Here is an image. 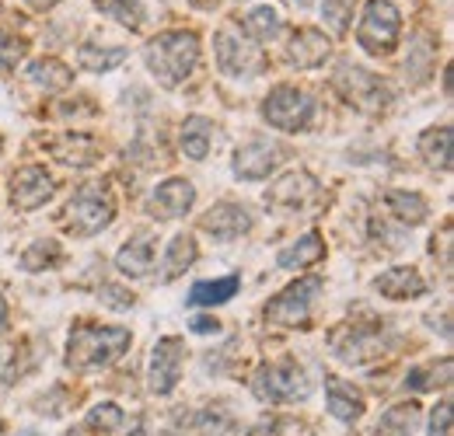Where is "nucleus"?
<instances>
[{
	"label": "nucleus",
	"instance_id": "nucleus-1",
	"mask_svg": "<svg viewBox=\"0 0 454 436\" xmlns=\"http://www.w3.org/2000/svg\"><path fill=\"white\" fill-rule=\"evenodd\" d=\"M144 59L161 88H178L200 63V39L192 32H161L144 50Z\"/></svg>",
	"mask_w": 454,
	"mask_h": 436
},
{
	"label": "nucleus",
	"instance_id": "nucleus-2",
	"mask_svg": "<svg viewBox=\"0 0 454 436\" xmlns=\"http://www.w3.org/2000/svg\"><path fill=\"white\" fill-rule=\"evenodd\" d=\"M129 346L126 328H98V325H77L67 342V363L74 370H91V367H109L119 360Z\"/></svg>",
	"mask_w": 454,
	"mask_h": 436
},
{
	"label": "nucleus",
	"instance_id": "nucleus-3",
	"mask_svg": "<svg viewBox=\"0 0 454 436\" xmlns=\"http://www.w3.org/2000/svg\"><path fill=\"white\" fill-rule=\"evenodd\" d=\"M115 217L113 196L102 182H88L74 192V199L67 203V227L77 234V237H91L98 230H106Z\"/></svg>",
	"mask_w": 454,
	"mask_h": 436
},
{
	"label": "nucleus",
	"instance_id": "nucleus-4",
	"mask_svg": "<svg viewBox=\"0 0 454 436\" xmlns=\"http://www.w3.org/2000/svg\"><path fill=\"white\" fill-rule=\"evenodd\" d=\"M388 342H392V339H388V331H385L381 322H371V325H340L329 335L333 353L340 356L342 363H353V367L385 356Z\"/></svg>",
	"mask_w": 454,
	"mask_h": 436
},
{
	"label": "nucleus",
	"instance_id": "nucleus-5",
	"mask_svg": "<svg viewBox=\"0 0 454 436\" xmlns=\"http://www.w3.org/2000/svg\"><path fill=\"white\" fill-rule=\"evenodd\" d=\"M333 84H336V91H340L353 109L367 112V115L385 112L388 109V102H392L388 84H385L378 74L364 70V66H349V63H342L340 74L333 77Z\"/></svg>",
	"mask_w": 454,
	"mask_h": 436
},
{
	"label": "nucleus",
	"instance_id": "nucleus-6",
	"mask_svg": "<svg viewBox=\"0 0 454 436\" xmlns=\"http://www.w3.org/2000/svg\"><path fill=\"white\" fill-rule=\"evenodd\" d=\"M252 391L262 401L284 405V401H297L308 394V378L297 367V360H280V363H262L252 378Z\"/></svg>",
	"mask_w": 454,
	"mask_h": 436
},
{
	"label": "nucleus",
	"instance_id": "nucleus-7",
	"mask_svg": "<svg viewBox=\"0 0 454 436\" xmlns=\"http://www.w3.org/2000/svg\"><path fill=\"white\" fill-rule=\"evenodd\" d=\"M398 28H402V18L392 0H367L360 28H356V43L374 56L392 53L398 43Z\"/></svg>",
	"mask_w": 454,
	"mask_h": 436
},
{
	"label": "nucleus",
	"instance_id": "nucleus-8",
	"mask_svg": "<svg viewBox=\"0 0 454 436\" xmlns=\"http://www.w3.org/2000/svg\"><path fill=\"white\" fill-rule=\"evenodd\" d=\"M262 115H266L270 126L286 129V133H297V129H304V126L315 119V102H311L304 91H297V88H290V84H280V88H273V91L266 95Z\"/></svg>",
	"mask_w": 454,
	"mask_h": 436
},
{
	"label": "nucleus",
	"instance_id": "nucleus-9",
	"mask_svg": "<svg viewBox=\"0 0 454 436\" xmlns=\"http://www.w3.org/2000/svg\"><path fill=\"white\" fill-rule=\"evenodd\" d=\"M318 290H322V279H318V276H308V279L290 283L280 297H273V300L266 304V322L284 325V328L304 325V322H308V311H311V304H315V297H318Z\"/></svg>",
	"mask_w": 454,
	"mask_h": 436
},
{
	"label": "nucleus",
	"instance_id": "nucleus-10",
	"mask_svg": "<svg viewBox=\"0 0 454 436\" xmlns=\"http://www.w3.org/2000/svg\"><path fill=\"white\" fill-rule=\"evenodd\" d=\"M284 158H286V151L280 144L252 140V144H245V147L234 151V175H238V178H248V182L270 178V171H277Z\"/></svg>",
	"mask_w": 454,
	"mask_h": 436
},
{
	"label": "nucleus",
	"instance_id": "nucleus-11",
	"mask_svg": "<svg viewBox=\"0 0 454 436\" xmlns=\"http://www.w3.org/2000/svg\"><path fill=\"white\" fill-rule=\"evenodd\" d=\"M214 50H217V66L224 74H231V77H255L266 66V59H262V53L255 46L238 43L231 32H217Z\"/></svg>",
	"mask_w": 454,
	"mask_h": 436
},
{
	"label": "nucleus",
	"instance_id": "nucleus-12",
	"mask_svg": "<svg viewBox=\"0 0 454 436\" xmlns=\"http://www.w3.org/2000/svg\"><path fill=\"white\" fill-rule=\"evenodd\" d=\"M53 192H57L53 175H50L46 167H39V164L21 167V171L14 175V185H11V199H14L18 210H39Z\"/></svg>",
	"mask_w": 454,
	"mask_h": 436
},
{
	"label": "nucleus",
	"instance_id": "nucleus-13",
	"mask_svg": "<svg viewBox=\"0 0 454 436\" xmlns=\"http://www.w3.org/2000/svg\"><path fill=\"white\" fill-rule=\"evenodd\" d=\"M182 374V339H161L151 349V391L171 394Z\"/></svg>",
	"mask_w": 454,
	"mask_h": 436
},
{
	"label": "nucleus",
	"instance_id": "nucleus-14",
	"mask_svg": "<svg viewBox=\"0 0 454 436\" xmlns=\"http://www.w3.org/2000/svg\"><path fill=\"white\" fill-rule=\"evenodd\" d=\"M315 192H318V182H315L308 171H290V175H284V178L266 192V203H270V206H284V210H297V206H304Z\"/></svg>",
	"mask_w": 454,
	"mask_h": 436
},
{
	"label": "nucleus",
	"instance_id": "nucleus-15",
	"mask_svg": "<svg viewBox=\"0 0 454 436\" xmlns=\"http://www.w3.org/2000/svg\"><path fill=\"white\" fill-rule=\"evenodd\" d=\"M203 230L214 234L217 241H234V237H241V234L252 230V217H248V210L238 206V203H221V206H214V210L203 217Z\"/></svg>",
	"mask_w": 454,
	"mask_h": 436
},
{
	"label": "nucleus",
	"instance_id": "nucleus-16",
	"mask_svg": "<svg viewBox=\"0 0 454 436\" xmlns=\"http://www.w3.org/2000/svg\"><path fill=\"white\" fill-rule=\"evenodd\" d=\"M329 53H333V43H329L318 28H297L294 39H290V46H286L290 63H297V66H304V70L322 66V63L329 59Z\"/></svg>",
	"mask_w": 454,
	"mask_h": 436
},
{
	"label": "nucleus",
	"instance_id": "nucleus-17",
	"mask_svg": "<svg viewBox=\"0 0 454 436\" xmlns=\"http://www.w3.org/2000/svg\"><path fill=\"white\" fill-rule=\"evenodd\" d=\"M192 203H196V189H192V182H185V178H168V182L158 185V192H154V210H158L161 217H182V214H189Z\"/></svg>",
	"mask_w": 454,
	"mask_h": 436
},
{
	"label": "nucleus",
	"instance_id": "nucleus-18",
	"mask_svg": "<svg viewBox=\"0 0 454 436\" xmlns=\"http://www.w3.org/2000/svg\"><path fill=\"white\" fill-rule=\"evenodd\" d=\"M374 286L385 297H392V300H412V297H423L427 293V279L416 273V269H409V266H398V269H388L385 276H378Z\"/></svg>",
	"mask_w": 454,
	"mask_h": 436
},
{
	"label": "nucleus",
	"instance_id": "nucleus-19",
	"mask_svg": "<svg viewBox=\"0 0 454 436\" xmlns=\"http://www.w3.org/2000/svg\"><path fill=\"white\" fill-rule=\"evenodd\" d=\"M53 154L63 164H74V167H88V164L98 161V140L95 136H84V133H67L53 144Z\"/></svg>",
	"mask_w": 454,
	"mask_h": 436
},
{
	"label": "nucleus",
	"instance_id": "nucleus-20",
	"mask_svg": "<svg viewBox=\"0 0 454 436\" xmlns=\"http://www.w3.org/2000/svg\"><path fill=\"white\" fill-rule=\"evenodd\" d=\"M325 398H329V409L340 423H353L364 412V398L349 384H342L340 378H325Z\"/></svg>",
	"mask_w": 454,
	"mask_h": 436
},
{
	"label": "nucleus",
	"instance_id": "nucleus-21",
	"mask_svg": "<svg viewBox=\"0 0 454 436\" xmlns=\"http://www.w3.org/2000/svg\"><path fill=\"white\" fill-rule=\"evenodd\" d=\"M28 81L35 88H43V91H63V88H70L74 74H70L67 63H59L53 56H43V59H32L28 63Z\"/></svg>",
	"mask_w": 454,
	"mask_h": 436
},
{
	"label": "nucleus",
	"instance_id": "nucleus-22",
	"mask_svg": "<svg viewBox=\"0 0 454 436\" xmlns=\"http://www.w3.org/2000/svg\"><path fill=\"white\" fill-rule=\"evenodd\" d=\"M210 144H214V122L203 119V115L185 119V126H182V151H185V158L203 161L210 154Z\"/></svg>",
	"mask_w": 454,
	"mask_h": 436
},
{
	"label": "nucleus",
	"instance_id": "nucleus-23",
	"mask_svg": "<svg viewBox=\"0 0 454 436\" xmlns=\"http://www.w3.org/2000/svg\"><path fill=\"white\" fill-rule=\"evenodd\" d=\"M241 286V276H224V279H207V283H196L192 293H189V304L192 308H214V304H227Z\"/></svg>",
	"mask_w": 454,
	"mask_h": 436
},
{
	"label": "nucleus",
	"instance_id": "nucleus-24",
	"mask_svg": "<svg viewBox=\"0 0 454 436\" xmlns=\"http://www.w3.org/2000/svg\"><path fill=\"white\" fill-rule=\"evenodd\" d=\"M151 262H154V245H151L147 237H137V241H129V245H126V248L115 255V266H119V273L133 276V279L147 276Z\"/></svg>",
	"mask_w": 454,
	"mask_h": 436
},
{
	"label": "nucleus",
	"instance_id": "nucleus-25",
	"mask_svg": "<svg viewBox=\"0 0 454 436\" xmlns=\"http://www.w3.org/2000/svg\"><path fill=\"white\" fill-rule=\"evenodd\" d=\"M322 255H325L322 237H318V234H308V237H301L297 245H290V248H284V252L277 255V266H280V269H304V266L318 262Z\"/></svg>",
	"mask_w": 454,
	"mask_h": 436
},
{
	"label": "nucleus",
	"instance_id": "nucleus-26",
	"mask_svg": "<svg viewBox=\"0 0 454 436\" xmlns=\"http://www.w3.org/2000/svg\"><path fill=\"white\" fill-rule=\"evenodd\" d=\"M451 144H454L451 126L427 129V133L419 136V151H423V158L434 164V167H441V171H448V167H451Z\"/></svg>",
	"mask_w": 454,
	"mask_h": 436
},
{
	"label": "nucleus",
	"instance_id": "nucleus-27",
	"mask_svg": "<svg viewBox=\"0 0 454 436\" xmlns=\"http://www.w3.org/2000/svg\"><path fill=\"white\" fill-rule=\"evenodd\" d=\"M245 32L255 39V43H273L280 32H284V18L277 7H255L248 18H245Z\"/></svg>",
	"mask_w": 454,
	"mask_h": 436
},
{
	"label": "nucleus",
	"instance_id": "nucleus-28",
	"mask_svg": "<svg viewBox=\"0 0 454 436\" xmlns=\"http://www.w3.org/2000/svg\"><path fill=\"white\" fill-rule=\"evenodd\" d=\"M385 203H388V210H392L402 223H409V227L423 223L427 214H430V206H427V199H423L419 192H398V189H392V192L385 196Z\"/></svg>",
	"mask_w": 454,
	"mask_h": 436
},
{
	"label": "nucleus",
	"instance_id": "nucleus-29",
	"mask_svg": "<svg viewBox=\"0 0 454 436\" xmlns=\"http://www.w3.org/2000/svg\"><path fill=\"white\" fill-rule=\"evenodd\" d=\"M126 56L129 53H126L122 46H81V50H77V63H81L88 74H109V70H115Z\"/></svg>",
	"mask_w": 454,
	"mask_h": 436
},
{
	"label": "nucleus",
	"instance_id": "nucleus-30",
	"mask_svg": "<svg viewBox=\"0 0 454 436\" xmlns=\"http://www.w3.org/2000/svg\"><path fill=\"white\" fill-rule=\"evenodd\" d=\"M416 419H419V405H416V401L395 405V409H388V412L381 416L374 436H409L412 426H416Z\"/></svg>",
	"mask_w": 454,
	"mask_h": 436
},
{
	"label": "nucleus",
	"instance_id": "nucleus-31",
	"mask_svg": "<svg viewBox=\"0 0 454 436\" xmlns=\"http://www.w3.org/2000/svg\"><path fill=\"white\" fill-rule=\"evenodd\" d=\"M451 370H454V360L451 356H444L441 363H430V367H416V370H409L405 387H409V391H434V387H441V384L451 381Z\"/></svg>",
	"mask_w": 454,
	"mask_h": 436
},
{
	"label": "nucleus",
	"instance_id": "nucleus-32",
	"mask_svg": "<svg viewBox=\"0 0 454 436\" xmlns=\"http://www.w3.org/2000/svg\"><path fill=\"white\" fill-rule=\"evenodd\" d=\"M192 262H196V241L189 234H175L168 245V255H165V283L182 276Z\"/></svg>",
	"mask_w": 454,
	"mask_h": 436
},
{
	"label": "nucleus",
	"instance_id": "nucleus-33",
	"mask_svg": "<svg viewBox=\"0 0 454 436\" xmlns=\"http://www.w3.org/2000/svg\"><path fill=\"white\" fill-rule=\"evenodd\" d=\"M59 259H63L59 241H35V245L21 255V269H25V273H43V269H53Z\"/></svg>",
	"mask_w": 454,
	"mask_h": 436
},
{
	"label": "nucleus",
	"instance_id": "nucleus-34",
	"mask_svg": "<svg viewBox=\"0 0 454 436\" xmlns=\"http://www.w3.org/2000/svg\"><path fill=\"white\" fill-rule=\"evenodd\" d=\"M25 349H28V342H14L0 353V381L4 384H14V378H21L32 367V360H25Z\"/></svg>",
	"mask_w": 454,
	"mask_h": 436
},
{
	"label": "nucleus",
	"instance_id": "nucleus-35",
	"mask_svg": "<svg viewBox=\"0 0 454 436\" xmlns=\"http://www.w3.org/2000/svg\"><path fill=\"white\" fill-rule=\"evenodd\" d=\"M196 426H200L203 436H238V423H234V416L224 412V409H207V412H200Z\"/></svg>",
	"mask_w": 454,
	"mask_h": 436
},
{
	"label": "nucleus",
	"instance_id": "nucleus-36",
	"mask_svg": "<svg viewBox=\"0 0 454 436\" xmlns=\"http://www.w3.org/2000/svg\"><path fill=\"white\" fill-rule=\"evenodd\" d=\"M109 18L129 25V28H140L144 25V4L140 0H95Z\"/></svg>",
	"mask_w": 454,
	"mask_h": 436
},
{
	"label": "nucleus",
	"instance_id": "nucleus-37",
	"mask_svg": "<svg viewBox=\"0 0 454 436\" xmlns=\"http://www.w3.org/2000/svg\"><path fill=\"white\" fill-rule=\"evenodd\" d=\"M119 423H122V412L115 409L113 401L95 405V409L88 412V426H91V430H102V433H106V430H115Z\"/></svg>",
	"mask_w": 454,
	"mask_h": 436
},
{
	"label": "nucleus",
	"instance_id": "nucleus-38",
	"mask_svg": "<svg viewBox=\"0 0 454 436\" xmlns=\"http://www.w3.org/2000/svg\"><path fill=\"white\" fill-rule=\"evenodd\" d=\"M325 18L336 32H346V25L353 18V0H325Z\"/></svg>",
	"mask_w": 454,
	"mask_h": 436
},
{
	"label": "nucleus",
	"instance_id": "nucleus-39",
	"mask_svg": "<svg viewBox=\"0 0 454 436\" xmlns=\"http://www.w3.org/2000/svg\"><path fill=\"white\" fill-rule=\"evenodd\" d=\"M21 56H25V43L14 39V35H7V32H0V66L11 70V66H18Z\"/></svg>",
	"mask_w": 454,
	"mask_h": 436
},
{
	"label": "nucleus",
	"instance_id": "nucleus-40",
	"mask_svg": "<svg viewBox=\"0 0 454 436\" xmlns=\"http://www.w3.org/2000/svg\"><path fill=\"white\" fill-rule=\"evenodd\" d=\"M98 293H102V300H106L113 311H129V308H133V293H129V290H122V286H113V283H106Z\"/></svg>",
	"mask_w": 454,
	"mask_h": 436
},
{
	"label": "nucleus",
	"instance_id": "nucleus-41",
	"mask_svg": "<svg viewBox=\"0 0 454 436\" xmlns=\"http://www.w3.org/2000/svg\"><path fill=\"white\" fill-rule=\"evenodd\" d=\"M430 436H451V401H441L430 416Z\"/></svg>",
	"mask_w": 454,
	"mask_h": 436
},
{
	"label": "nucleus",
	"instance_id": "nucleus-42",
	"mask_svg": "<svg viewBox=\"0 0 454 436\" xmlns=\"http://www.w3.org/2000/svg\"><path fill=\"white\" fill-rule=\"evenodd\" d=\"M192 331H196V335H217V331H221V322H217V318H196V322H192Z\"/></svg>",
	"mask_w": 454,
	"mask_h": 436
},
{
	"label": "nucleus",
	"instance_id": "nucleus-43",
	"mask_svg": "<svg viewBox=\"0 0 454 436\" xmlns=\"http://www.w3.org/2000/svg\"><path fill=\"white\" fill-rule=\"evenodd\" d=\"M28 7H35V11H50V7H57L59 0H25Z\"/></svg>",
	"mask_w": 454,
	"mask_h": 436
},
{
	"label": "nucleus",
	"instance_id": "nucleus-44",
	"mask_svg": "<svg viewBox=\"0 0 454 436\" xmlns=\"http://www.w3.org/2000/svg\"><path fill=\"white\" fill-rule=\"evenodd\" d=\"M284 433H286V436H304V433H301V426H297V423H284ZM273 436H280V430H277V426H273Z\"/></svg>",
	"mask_w": 454,
	"mask_h": 436
},
{
	"label": "nucleus",
	"instance_id": "nucleus-45",
	"mask_svg": "<svg viewBox=\"0 0 454 436\" xmlns=\"http://www.w3.org/2000/svg\"><path fill=\"white\" fill-rule=\"evenodd\" d=\"M4 325H7V300L0 297V331H4Z\"/></svg>",
	"mask_w": 454,
	"mask_h": 436
},
{
	"label": "nucleus",
	"instance_id": "nucleus-46",
	"mask_svg": "<svg viewBox=\"0 0 454 436\" xmlns=\"http://www.w3.org/2000/svg\"><path fill=\"white\" fill-rule=\"evenodd\" d=\"M294 4H301V7H308V4H311V0H294Z\"/></svg>",
	"mask_w": 454,
	"mask_h": 436
},
{
	"label": "nucleus",
	"instance_id": "nucleus-47",
	"mask_svg": "<svg viewBox=\"0 0 454 436\" xmlns=\"http://www.w3.org/2000/svg\"><path fill=\"white\" fill-rule=\"evenodd\" d=\"M70 436H84V433H81V430H74V433H70Z\"/></svg>",
	"mask_w": 454,
	"mask_h": 436
},
{
	"label": "nucleus",
	"instance_id": "nucleus-48",
	"mask_svg": "<svg viewBox=\"0 0 454 436\" xmlns=\"http://www.w3.org/2000/svg\"><path fill=\"white\" fill-rule=\"evenodd\" d=\"M0 433H4V423H0Z\"/></svg>",
	"mask_w": 454,
	"mask_h": 436
},
{
	"label": "nucleus",
	"instance_id": "nucleus-49",
	"mask_svg": "<svg viewBox=\"0 0 454 436\" xmlns=\"http://www.w3.org/2000/svg\"><path fill=\"white\" fill-rule=\"evenodd\" d=\"M0 144H4V140H0Z\"/></svg>",
	"mask_w": 454,
	"mask_h": 436
}]
</instances>
